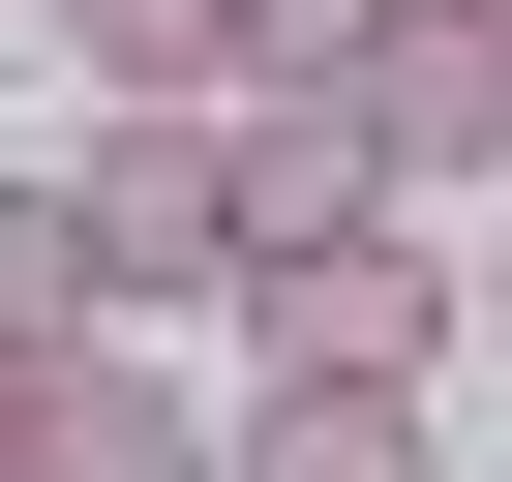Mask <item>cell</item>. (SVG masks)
<instances>
[{
    "mask_svg": "<svg viewBox=\"0 0 512 482\" xmlns=\"http://www.w3.org/2000/svg\"><path fill=\"white\" fill-rule=\"evenodd\" d=\"M241 362H272V392H422V362H452L422 211H392V241H302V272H241Z\"/></svg>",
    "mask_w": 512,
    "mask_h": 482,
    "instance_id": "6da1fadb",
    "label": "cell"
},
{
    "mask_svg": "<svg viewBox=\"0 0 512 482\" xmlns=\"http://www.w3.org/2000/svg\"><path fill=\"white\" fill-rule=\"evenodd\" d=\"M211 211H241V272H302V241H392L362 91H211Z\"/></svg>",
    "mask_w": 512,
    "mask_h": 482,
    "instance_id": "7a4b0ae2",
    "label": "cell"
},
{
    "mask_svg": "<svg viewBox=\"0 0 512 482\" xmlns=\"http://www.w3.org/2000/svg\"><path fill=\"white\" fill-rule=\"evenodd\" d=\"M61 211H91V272H121V302H241V211H211V121H91V181H61Z\"/></svg>",
    "mask_w": 512,
    "mask_h": 482,
    "instance_id": "3957f363",
    "label": "cell"
},
{
    "mask_svg": "<svg viewBox=\"0 0 512 482\" xmlns=\"http://www.w3.org/2000/svg\"><path fill=\"white\" fill-rule=\"evenodd\" d=\"M362 151H392V211H422V181H512V31L392 0V31H362Z\"/></svg>",
    "mask_w": 512,
    "mask_h": 482,
    "instance_id": "277c9868",
    "label": "cell"
},
{
    "mask_svg": "<svg viewBox=\"0 0 512 482\" xmlns=\"http://www.w3.org/2000/svg\"><path fill=\"white\" fill-rule=\"evenodd\" d=\"M31 482H211V392L151 332H91V362H31Z\"/></svg>",
    "mask_w": 512,
    "mask_h": 482,
    "instance_id": "5b68a950",
    "label": "cell"
},
{
    "mask_svg": "<svg viewBox=\"0 0 512 482\" xmlns=\"http://www.w3.org/2000/svg\"><path fill=\"white\" fill-rule=\"evenodd\" d=\"M31 31H61L121 121H211V91H241V0H31Z\"/></svg>",
    "mask_w": 512,
    "mask_h": 482,
    "instance_id": "8992f818",
    "label": "cell"
},
{
    "mask_svg": "<svg viewBox=\"0 0 512 482\" xmlns=\"http://www.w3.org/2000/svg\"><path fill=\"white\" fill-rule=\"evenodd\" d=\"M121 332V272H91V211L61 181H0V362H91Z\"/></svg>",
    "mask_w": 512,
    "mask_h": 482,
    "instance_id": "52a82bcc",
    "label": "cell"
},
{
    "mask_svg": "<svg viewBox=\"0 0 512 482\" xmlns=\"http://www.w3.org/2000/svg\"><path fill=\"white\" fill-rule=\"evenodd\" d=\"M211 482H422V392H241Z\"/></svg>",
    "mask_w": 512,
    "mask_h": 482,
    "instance_id": "ba28073f",
    "label": "cell"
},
{
    "mask_svg": "<svg viewBox=\"0 0 512 482\" xmlns=\"http://www.w3.org/2000/svg\"><path fill=\"white\" fill-rule=\"evenodd\" d=\"M0 482H31V362H0Z\"/></svg>",
    "mask_w": 512,
    "mask_h": 482,
    "instance_id": "9c48e42d",
    "label": "cell"
},
{
    "mask_svg": "<svg viewBox=\"0 0 512 482\" xmlns=\"http://www.w3.org/2000/svg\"><path fill=\"white\" fill-rule=\"evenodd\" d=\"M482 332H512V241H482Z\"/></svg>",
    "mask_w": 512,
    "mask_h": 482,
    "instance_id": "30bf717a",
    "label": "cell"
},
{
    "mask_svg": "<svg viewBox=\"0 0 512 482\" xmlns=\"http://www.w3.org/2000/svg\"><path fill=\"white\" fill-rule=\"evenodd\" d=\"M452 31H512V0H452Z\"/></svg>",
    "mask_w": 512,
    "mask_h": 482,
    "instance_id": "8fae6325",
    "label": "cell"
},
{
    "mask_svg": "<svg viewBox=\"0 0 512 482\" xmlns=\"http://www.w3.org/2000/svg\"><path fill=\"white\" fill-rule=\"evenodd\" d=\"M0 61H31V31H0Z\"/></svg>",
    "mask_w": 512,
    "mask_h": 482,
    "instance_id": "7c38bea8",
    "label": "cell"
}]
</instances>
